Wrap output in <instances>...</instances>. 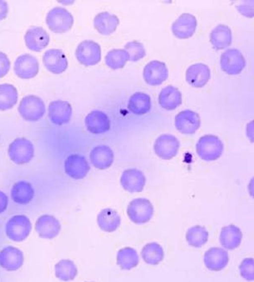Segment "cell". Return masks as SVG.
I'll return each mask as SVG.
<instances>
[{"instance_id":"17","label":"cell","mask_w":254,"mask_h":282,"mask_svg":"<svg viewBox=\"0 0 254 282\" xmlns=\"http://www.w3.org/2000/svg\"><path fill=\"white\" fill-rule=\"evenodd\" d=\"M71 105L67 101L58 100L50 103L48 116L51 122L57 125L68 123L72 116Z\"/></svg>"},{"instance_id":"41","label":"cell","mask_w":254,"mask_h":282,"mask_svg":"<svg viewBox=\"0 0 254 282\" xmlns=\"http://www.w3.org/2000/svg\"><path fill=\"white\" fill-rule=\"evenodd\" d=\"M8 203L7 195L0 190V214L3 212L6 209Z\"/></svg>"},{"instance_id":"8","label":"cell","mask_w":254,"mask_h":282,"mask_svg":"<svg viewBox=\"0 0 254 282\" xmlns=\"http://www.w3.org/2000/svg\"><path fill=\"white\" fill-rule=\"evenodd\" d=\"M221 69L229 75L239 74L246 66L245 59L241 52L237 49H228L221 55Z\"/></svg>"},{"instance_id":"13","label":"cell","mask_w":254,"mask_h":282,"mask_svg":"<svg viewBox=\"0 0 254 282\" xmlns=\"http://www.w3.org/2000/svg\"><path fill=\"white\" fill-rule=\"evenodd\" d=\"M175 126L182 134H193L200 127L199 116L197 113L190 110L182 111L175 117Z\"/></svg>"},{"instance_id":"15","label":"cell","mask_w":254,"mask_h":282,"mask_svg":"<svg viewBox=\"0 0 254 282\" xmlns=\"http://www.w3.org/2000/svg\"><path fill=\"white\" fill-rule=\"evenodd\" d=\"M42 61L46 69L56 74L64 71L68 66L66 57L60 49H51L47 50L43 56Z\"/></svg>"},{"instance_id":"11","label":"cell","mask_w":254,"mask_h":282,"mask_svg":"<svg viewBox=\"0 0 254 282\" xmlns=\"http://www.w3.org/2000/svg\"><path fill=\"white\" fill-rule=\"evenodd\" d=\"M166 64L157 60L149 62L144 68L143 77L145 82L152 86L161 84L168 77Z\"/></svg>"},{"instance_id":"42","label":"cell","mask_w":254,"mask_h":282,"mask_svg":"<svg viewBox=\"0 0 254 282\" xmlns=\"http://www.w3.org/2000/svg\"><path fill=\"white\" fill-rule=\"evenodd\" d=\"M8 7L7 2L0 0V21L5 19L8 14Z\"/></svg>"},{"instance_id":"29","label":"cell","mask_w":254,"mask_h":282,"mask_svg":"<svg viewBox=\"0 0 254 282\" xmlns=\"http://www.w3.org/2000/svg\"><path fill=\"white\" fill-rule=\"evenodd\" d=\"M97 221L99 227L104 231L112 232L120 226L121 218L118 213L111 208L102 210L98 213Z\"/></svg>"},{"instance_id":"36","label":"cell","mask_w":254,"mask_h":282,"mask_svg":"<svg viewBox=\"0 0 254 282\" xmlns=\"http://www.w3.org/2000/svg\"><path fill=\"white\" fill-rule=\"evenodd\" d=\"M56 277L63 281L73 280L77 274L74 263L69 259H62L55 266Z\"/></svg>"},{"instance_id":"43","label":"cell","mask_w":254,"mask_h":282,"mask_svg":"<svg viewBox=\"0 0 254 282\" xmlns=\"http://www.w3.org/2000/svg\"><path fill=\"white\" fill-rule=\"evenodd\" d=\"M248 9L250 10V8L249 7L248 5H243L242 6H239L238 7V10L243 15H245L246 16L248 17H252L253 16V11L248 10ZM253 10V9H250Z\"/></svg>"},{"instance_id":"20","label":"cell","mask_w":254,"mask_h":282,"mask_svg":"<svg viewBox=\"0 0 254 282\" xmlns=\"http://www.w3.org/2000/svg\"><path fill=\"white\" fill-rule=\"evenodd\" d=\"M24 41L26 47L29 50L39 52L48 45L50 37L42 27L34 26L27 30L24 36Z\"/></svg>"},{"instance_id":"30","label":"cell","mask_w":254,"mask_h":282,"mask_svg":"<svg viewBox=\"0 0 254 282\" xmlns=\"http://www.w3.org/2000/svg\"><path fill=\"white\" fill-rule=\"evenodd\" d=\"M209 38L211 44L215 49H224L231 44L232 36L231 29L226 25L219 24L212 30Z\"/></svg>"},{"instance_id":"26","label":"cell","mask_w":254,"mask_h":282,"mask_svg":"<svg viewBox=\"0 0 254 282\" xmlns=\"http://www.w3.org/2000/svg\"><path fill=\"white\" fill-rule=\"evenodd\" d=\"M158 102L163 109L173 110L182 104L181 92L176 87L168 85L161 90L158 96Z\"/></svg>"},{"instance_id":"21","label":"cell","mask_w":254,"mask_h":282,"mask_svg":"<svg viewBox=\"0 0 254 282\" xmlns=\"http://www.w3.org/2000/svg\"><path fill=\"white\" fill-rule=\"evenodd\" d=\"M204 264L211 271L218 272L224 269L228 264L229 256L227 252L220 247H212L204 255Z\"/></svg>"},{"instance_id":"32","label":"cell","mask_w":254,"mask_h":282,"mask_svg":"<svg viewBox=\"0 0 254 282\" xmlns=\"http://www.w3.org/2000/svg\"><path fill=\"white\" fill-rule=\"evenodd\" d=\"M18 97L17 89L12 84H0V110L12 108L16 104Z\"/></svg>"},{"instance_id":"24","label":"cell","mask_w":254,"mask_h":282,"mask_svg":"<svg viewBox=\"0 0 254 282\" xmlns=\"http://www.w3.org/2000/svg\"><path fill=\"white\" fill-rule=\"evenodd\" d=\"M92 164L100 170L110 167L113 161L114 155L111 148L106 145H99L94 147L89 154Z\"/></svg>"},{"instance_id":"28","label":"cell","mask_w":254,"mask_h":282,"mask_svg":"<svg viewBox=\"0 0 254 282\" xmlns=\"http://www.w3.org/2000/svg\"><path fill=\"white\" fill-rule=\"evenodd\" d=\"M119 24L117 16L108 12L97 14L94 19V26L96 30L103 35L113 33Z\"/></svg>"},{"instance_id":"5","label":"cell","mask_w":254,"mask_h":282,"mask_svg":"<svg viewBox=\"0 0 254 282\" xmlns=\"http://www.w3.org/2000/svg\"><path fill=\"white\" fill-rule=\"evenodd\" d=\"M73 17L66 9L62 7H55L47 14L46 22L52 32L62 33L68 31L73 24Z\"/></svg>"},{"instance_id":"4","label":"cell","mask_w":254,"mask_h":282,"mask_svg":"<svg viewBox=\"0 0 254 282\" xmlns=\"http://www.w3.org/2000/svg\"><path fill=\"white\" fill-rule=\"evenodd\" d=\"M127 214L130 220L137 224L148 222L152 217L154 208L147 199L138 198L130 202L127 209Z\"/></svg>"},{"instance_id":"1","label":"cell","mask_w":254,"mask_h":282,"mask_svg":"<svg viewBox=\"0 0 254 282\" xmlns=\"http://www.w3.org/2000/svg\"><path fill=\"white\" fill-rule=\"evenodd\" d=\"M17 109L21 117L28 122L39 121L46 112L43 100L40 97L31 94L22 98Z\"/></svg>"},{"instance_id":"14","label":"cell","mask_w":254,"mask_h":282,"mask_svg":"<svg viewBox=\"0 0 254 282\" xmlns=\"http://www.w3.org/2000/svg\"><path fill=\"white\" fill-rule=\"evenodd\" d=\"M196 25V19L193 15L184 13L173 23L171 29L177 38L188 39L193 35Z\"/></svg>"},{"instance_id":"35","label":"cell","mask_w":254,"mask_h":282,"mask_svg":"<svg viewBox=\"0 0 254 282\" xmlns=\"http://www.w3.org/2000/svg\"><path fill=\"white\" fill-rule=\"evenodd\" d=\"M208 232L205 227L196 225L189 228L186 233L188 244L194 248L201 247L208 241Z\"/></svg>"},{"instance_id":"31","label":"cell","mask_w":254,"mask_h":282,"mask_svg":"<svg viewBox=\"0 0 254 282\" xmlns=\"http://www.w3.org/2000/svg\"><path fill=\"white\" fill-rule=\"evenodd\" d=\"M151 106V99L149 95L141 92L133 94L129 98L127 107L133 114L144 115L149 111Z\"/></svg>"},{"instance_id":"37","label":"cell","mask_w":254,"mask_h":282,"mask_svg":"<svg viewBox=\"0 0 254 282\" xmlns=\"http://www.w3.org/2000/svg\"><path fill=\"white\" fill-rule=\"evenodd\" d=\"M128 58V54L125 49H113L105 56V64L112 70H118L125 66Z\"/></svg>"},{"instance_id":"27","label":"cell","mask_w":254,"mask_h":282,"mask_svg":"<svg viewBox=\"0 0 254 282\" xmlns=\"http://www.w3.org/2000/svg\"><path fill=\"white\" fill-rule=\"evenodd\" d=\"M34 190L29 182L20 180L15 183L10 191L12 200L16 204L26 205L33 199Z\"/></svg>"},{"instance_id":"10","label":"cell","mask_w":254,"mask_h":282,"mask_svg":"<svg viewBox=\"0 0 254 282\" xmlns=\"http://www.w3.org/2000/svg\"><path fill=\"white\" fill-rule=\"evenodd\" d=\"M13 70L15 74L22 79H30L38 73L39 64L33 56L25 54L18 56L15 60Z\"/></svg>"},{"instance_id":"6","label":"cell","mask_w":254,"mask_h":282,"mask_svg":"<svg viewBox=\"0 0 254 282\" xmlns=\"http://www.w3.org/2000/svg\"><path fill=\"white\" fill-rule=\"evenodd\" d=\"M32 229L30 219L24 215H16L10 218L5 225V233L10 240L15 242L24 240Z\"/></svg>"},{"instance_id":"2","label":"cell","mask_w":254,"mask_h":282,"mask_svg":"<svg viewBox=\"0 0 254 282\" xmlns=\"http://www.w3.org/2000/svg\"><path fill=\"white\" fill-rule=\"evenodd\" d=\"M224 145L220 139L213 135L201 137L196 144L198 156L202 160L210 161L217 160L222 155Z\"/></svg>"},{"instance_id":"3","label":"cell","mask_w":254,"mask_h":282,"mask_svg":"<svg viewBox=\"0 0 254 282\" xmlns=\"http://www.w3.org/2000/svg\"><path fill=\"white\" fill-rule=\"evenodd\" d=\"M7 153L10 159L15 164H26L34 157V145L31 141L24 137L17 138L9 144Z\"/></svg>"},{"instance_id":"23","label":"cell","mask_w":254,"mask_h":282,"mask_svg":"<svg viewBox=\"0 0 254 282\" xmlns=\"http://www.w3.org/2000/svg\"><path fill=\"white\" fill-rule=\"evenodd\" d=\"M87 130L94 134L104 133L110 129V121L107 115L102 111L93 110L85 118Z\"/></svg>"},{"instance_id":"34","label":"cell","mask_w":254,"mask_h":282,"mask_svg":"<svg viewBox=\"0 0 254 282\" xmlns=\"http://www.w3.org/2000/svg\"><path fill=\"white\" fill-rule=\"evenodd\" d=\"M117 263L122 269L130 270L137 266L139 256L134 249L129 247H124L117 253Z\"/></svg>"},{"instance_id":"9","label":"cell","mask_w":254,"mask_h":282,"mask_svg":"<svg viewBox=\"0 0 254 282\" xmlns=\"http://www.w3.org/2000/svg\"><path fill=\"white\" fill-rule=\"evenodd\" d=\"M180 143L173 135L162 134L155 141L153 148L155 154L164 160H170L176 156Z\"/></svg>"},{"instance_id":"7","label":"cell","mask_w":254,"mask_h":282,"mask_svg":"<svg viewBox=\"0 0 254 282\" xmlns=\"http://www.w3.org/2000/svg\"><path fill=\"white\" fill-rule=\"evenodd\" d=\"M77 61L85 66H92L101 60V50L100 45L92 40H84L79 44L75 50Z\"/></svg>"},{"instance_id":"38","label":"cell","mask_w":254,"mask_h":282,"mask_svg":"<svg viewBox=\"0 0 254 282\" xmlns=\"http://www.w3.org/2000/svg\"><path fill=\"white\" fill-rule=\"evenodd\" d=\"M124 48L128 54V60L131 62H137L143 58L146 55L143 44L136 41L128 42Z\"/></svg>"},{"instance_id":"40","label":"cell","mask_w":254,"mask_h":282,"mask_svg":"<svg viewBox=\"0 0 254 282\" xmlns=\"http://www.w3.org/2000/svg\"><path fill=\"white\" fill-rule=\"evenodd\" d=\"M10 62L7 55L0 52V78L4 77L8 72Z\"/></svg>"},{"instance_id":"39","label":"cell","mask_w":254,"mask_h":282,"mask_svg":"<svg viewBox=\"0 0 254 282\" xmlns=\"http://www.w3.org/2000/svg\"><path fill=\"white\" fill-rule=\"evenodd\" d=\"M241 276L248 281H253L254 276V259L253 258H245L239 266Z\"/></svg>"},{"instance_id":"16","label":"cell","mask_w":254,"mask_h":282,"mask_svg":"<svg viewBox=\"0 0 254 282\" xmlns=\"http://www.w3.org/2000/svg\"><path fill=\"white\" fill-rule=\"evenodd\" d=\"M120 182L126 191L129 193H139L143 190L146 178L141 171L136 168H129L122 173Z\"/></svg>"},{"instance_id":"33","label":"cell","mask_w":254,"mask_h":282,"mask_svg":"<svg viewBox=\"0 0 254 282\" xmlns=\"http://www.w3.org/2000/svg\"><path fill=\"white\" fill-rule=\"evenodd\" d=\"M143 261L147 264L156 265L164 259V252L162 246L156 242H151L143 246L141 251Z\"/></svg>"},{"instance_id":"12","label":"cell","mask_w":254,"mask_h":282,"mask_svg":"<svg viewBox=\"0 0 254 282\" xmlns=\"http://www.w3.org/2000/svg\"><path fill=\"white\" fill-rule=\"evenodd\" d=\"M64 167L65 173L75 180L85 178L90 169L86 158L78 154H72L68 156L65 160Z\"/></svg>"},{"instance_id":"22","label":"cell","mask_w":254,"mask_h":282,"mask_svg":"<svg viewBox=\"0 0 254 282\" xmlns=\"http://www.w3.org/2000/svg\"><path fill=\"white\" fill-rule=\"evenodd\" d=\"M24 261L23 252L11 246L3 248L0 251V266L8 271H15L22 266Z\"/></svg>"},{"instance_id":"18","label":"cell","mask_w":254,"mask_h":282,"mask_svg":"<svg viewBox=\"0 0 254 282\" xmlns=\"http://www.w3.org/2000/svg\"><path fill=\"white\" fill-rule=\"evenodd\" d=\"M210 70L205 64L198 63L189 67L186 71V80L191 86L203 87L210 78Z\"/></svg>"},{"instance_id":"25","label":"cell","mask_w":254,"mask_h":282,"mask_svg":"<svg viewBox=\"0 0 254 282\" xmlns=\"http://www.w3.org/2000/svg\"><path fill=\"white\" fill-rule=\"evenodd\" d=\"M243 234L240 229L231 224L222 228L219 240L224 248L232 250L240 246Z\"/></svg>"},{"instance_id":"19","label":"cell","mask_w":254,"mask_h":282,"mask_svg":"<svg viewBox=\"0 0 254 282\" xmlns=\"http://www.w3.org/2000/svg\"><path fill=\"white\" fill-rule=\"evenodd\" d=\"M35 230L38 235L43 238L53 239L57 237L61 229V225L55 216L44 214L37 219Z\"/></svg>"}]
</instances>
